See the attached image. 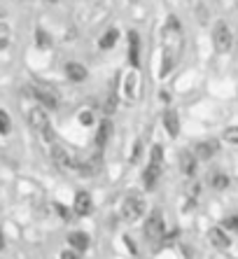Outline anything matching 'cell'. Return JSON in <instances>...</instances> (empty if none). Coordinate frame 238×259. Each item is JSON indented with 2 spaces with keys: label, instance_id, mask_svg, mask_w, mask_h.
I'll use <instances>...</instances> for the list:
<instances>
[{
  "label": "cell",
  "instance_id": "obj_1",
  "mask_svg": "<svg viewBox=\"0 0 238 259\" xmlns=\"http://www.w3.org/2000/svg\"><path fill=\"white\" fill-rule=\"evenodd\" d=\"M28 124L33 126V131L40 133L47 143H52V140H54L52 126H49V117H47V112H45L42 108H33V110H30V112H28Z\"/></svg>",
  "mask_w": 238,
  "mask_h": 259
},
{
  "label": "cell",
  "instance_id": "obj_2",
  "mask_svg": "<svg viewBox=\"0 0 238 259\" xmlns=\"http://www.w3.org/2000/svg\"><path fill=\"white\" fill-rule=\"evenodd\" d=\"M213 45H215V52L217 54H226L233 45V35H231V28L226 21H217L213 28Z\"/></svg>",
  "mask_w": 238,
  "mask_h": 259
},
{
  "label": "cell",
  "instance_id": "obj_3",
  "mask_svg": "<svg viewBox=\"0 0 238 259\" xmlns=\"http://www.w3.org/2000/svg\"><path fill=\"white\" fill-rule=\"evenodd\" d=\"M145 212V201L143 196H138V194H129L122 203V217H124L126 222H136L140 220Z\"/></svg>",
  "mask_w": 238,
  "mask_h": 259
},
{
  "label": "cell",
  "instance_id": "obj_4",
  "mask_svg": "<svg viewBox=\"0 0 238 259\" xmlns=\"http://www.w3.org/2000/svg\"><path fill=\"white\" fill-rule=\"evenodd\" d=\"M164 231H166L164 217H161L159 210H154L147 217V222H145V236H147L149 241H159V238H164Z\"/></svg>",
  "mask_w": 238,
  "mask_h": 259
},
{
  "label": "cell",
  "instance_id": "obj_5",
  "mask_svg": "<svg viewBox=\"0 0 238 259\" xmlns=\"http://www.w3.org/2000/svg\"><path fill=\"white\" fill-rule=\"evenodd\" d=\"M52 159H54V163L63 170H77L80 168L77 159H72L63 147H59V145H52Z\"/></svg>",
  "mask_w": 238,
  "mask_h": 259
},
{
  "label": "cell",
  "instance_id": "obj_6",
  "mask_svg": "<svg viewBox=\"0 0 238 259\" xmlns=\"http://www.w3.org/2000/svg\"><path fill=\"white\" fill-rule=\"evenodd\" d=\"M30 94H33V98H35L37 103H42L45 108H56L59 105V96L54 94L52 89H47V87H42V84H33L30 87Z\"/></svg>",
  "mask_w": 238,
  "mask_h": 259
},
{
  "label": "cell",
  "instance_id": "obj_7",
  "mask_svg": "<svg viewBox=\"0 0 238 259\" xmlns=\"http://www.w3.org/2000/svg\"><path fill=\"white\" fill-rule=\"evenodd\" d=\"M217 150H220V143H217V140H203V143L196 145V159L208 161V159H213L215 154H217Z\"/></svg>",
  "mask_w": 238,
  "mask_h": 259
},
{
  "label": "cell",
  "instance_id": "obj_8",
  "mask_svg": "<svg viewBox=\"0 0 238 259\" xmlns=\"http://www.w3.org/2000/svg\"><path fill=\"white\" fill-rule=\"evenodd\" d=\"M94 210V201H91V196L87 192H80L77 196H75V212H77L80 217L89 215V212Z\"/></svg>",
  "mask_w": 238,
  "mask_h": 259
},
{
  "label": "cell",
  "instance_id": "obj_9",
  "mask_svg": "<svg viewBox=\"0 0 238 259\" xmlns=\"http://www.w3.org/2000/svg\"><path fill=\"white\" fill-rule=\"evenodd\" d=\"M196 161H199V159L194 157V154L185 152V154L180 157V170H182V175H187V178H194V173H196Z\"/></svg>",
  "mask_w": 238,
  "mask_h": 259
},
{
  "label": "cell",
  "instance_id": "obj_10",
  "mask_svg": "<svg viewBox=\"0 0 238 259\" xmlns=\"http://www.w3.org/2000/svg\"><path fill=\"white\" fill-rule=\"evenodd\" d=\"M66 75L70 82H84L87 79V68L82 66V63H75V61H70L66 66Z\"/></svg>",
  "mask_w": 238,
  "mask_h": 259
},
{
  "label": "cell",
  "instance_id": "obj_11",
  "mask_svg": "<svg viewBox=\"0 0 238 259\" xmlns=\"http://www.w3.org/2000/svg\"><path fill=\"white\" fill-rule=\"evenodd\" d=\"M159 175H161V166H156V163H149L147 168H145V173H143L145 189H152V187H154L156 180H159Z\"/></svg>",
  "mask_w": 238,
  "mask_h": 259
},
{
  "label": "cell",
  "instance_id": "obj_12",
  "mask_svg": "<svg viewBox=\"0 0 238 259\" xmlns=\"http://www.w3.org/2000/svg\"><path fill=\"white\" fill-rule=\"evenodd\" d=\"M68 243H70L72 250L82 252V250H87V247H89V236L82 234V231H72V234H68Z\"/></svg>",
  "mask_w": 238,
  "mask_h": 259
},
{
  "label": "cell",
  "instance_id": "obj_13",
  "mask_svg": "<svg viewBox=\"0 0 238 259\" xmlns=\"http://www.w3.org/2000/svg\"><path fill=\"white\" fill-rule=\"evenodd\" d=\"M208 238H210V243H213L215 247H220V250H226V247L231 245V241H229V236H226L222 229H210Z\"/></svg>",
  "mask_w": 238,
  "mask_h": 259
},
{
  "label": "cell",
  "instance_id": "obj_14",
  "mask_svg": "<svg viewBox=\"0 0 238 259\" xmlns=\"http://www.w3.org/2000/svg\"><path fill=\"white\" fill-rule=\"evenodd\" d=\"M129 40H131V47H129V59H131V66H138L140 63V37L138 33H129Z\"/></svg>",
  "mask_w": 238,
  "mask_h": 259
},
{
  "label": "cell",
  "instance_id": "obj_15",
  "mask_svg": "<svg viewBox=\"0 0 238 259\" xmlns=\"http://www.w3.org/2000/svg\"><path fill=\"white\" fill-rule=\"evenodd\" d=\"M164 124H166V128H168V133H171V136H178V131H180L178 112H173V110H168L166 115H164Z\"/></svg>",
  "mask_w": 238,
  "mask_h": 259
},
{
  "label": "cell",
  "instance_id": "obj_16",
  "mask_svg": "<svg viewBox=\"0 0 238 259\" xmlns=\"http://www.w3.org/2000/svg\"><path fill=\"white\" fill-rule=\"evenodd\" d=\"M110 133H112V124H110V119H103L101 121V128H98V136H96V143H98V147H103V145L107 143Z\"/></svg>",
  "mask_w": 238,
  "mask_h": 259
},
{
  "label": "cell",
  "instance_id": "obj_17",
  "mask_svg": "<svg viewBox=\"0 0 238 259\" xmlns=\"http://www.w3.org/2000/svg\"><path fill=\"white\" fill-rule=\"evenodd\" d=\"M117 37H119L117 28H110V30L105 33V35L101 37V49H112V47H114V42H117Z\"/></svg>",
  "mask_w": 238,
  "mask_h": 259
},
{
  "label": "cell",
  "instance_id": "obj_18",
  "mask_svg": "<svg viewBox=\"0 0 238 259\" xmlns=\"http://www.w3.org/2000/svg\"><path fill=\"white\" fill-rule=\"evenodd\" d=\"M161 161H164V150H161V145H154V147H152V152H149V163L161 166Z\"/></svg>",
  "mask_w": 238,
  "mask_h": 259
},
{
  "label": "cell",
  "instance_id": "obj_19",
  "mask_svg": "<svg viewBox=\"0 0 238 259\" xmlns=\"http://www.w3.org/2000/svg\"><path fill=\"white\" fill-rule=\"evenodd\" d=\"M226 185H229V178H226L224 173H213V187L215 189H226Z\"/></svg>",
  "mask_w": 238,
  "mask_h": 259
},
{
  "label": "cell",
  "instance_id": "obj_20",
  "mask_svg": "<svg viewBox=\"0 0 238 259\" xmlns=\"http://www.w3.org/2000/svg\"><path fill=\"white\" fill-rule=\"evenodd\" d=\"M114 108H117V98H114V94H110L105 98V103H103V110H105V115H112Z\"/></svg>",
  "mask_w": 238,
  "mask_h": 259
},
{
  "label": "cell",
  "instance_id": "obj_21",
  "mask_svg": "<svg viewBox=\"0 0 238 259\" xmlns=\"http://www.w3.org/2000/svg\"><path fill=\"white\" fill-rule=\"evenodd\" d=\"M224 140L231 145H238V126H229L224 131Z\"/></svg>",
  "mask_w": 238,
  "mask_h": 259
},
{
  "label": "cell",
  "instance_id": "obj_22",
  "mask_svg": "<svg viewBox=\"0 0 238 259\" xmlns=\"http://www.w3.org/2000/svg\"><path fill=\"white\" fill-rule=\"evenodd\" d=\"M10 128H12V124H10V115L0 110V133H10Z\"/></svg>",
  "mask_w": 238,
  "mask_h": 259
},
{
  "label": "cell",
  "instance_id": "obj_23",
  "mask_svg": "<svg viewBox=\"0 0 238 259\" xmlns=\"http://www.w3.org/2000/svg\"><path fill=\"white\" fill-rule=\"evenodd\" d=\"M80 121H82L84 126H91V124H94V115H91V112H82V115H80Z\"/></svg>",
  "mask_w": 238,
  "mask_h": 259
},
{
  "label": "cell",
  "instance_id": "obj_24",
  "mask_svg": "<svg viewBox=\"0 0 238 259\" xmlns=\"http://www.w3.org/2000/svg\"><path fill=\"white\" fill-rule=\"evenodd\" d=\"M37 42H40V47H45V49L49 47V40H47V35H45V30H37Z\"/></svg>",
  "mask_w": 238,
  "mask_h": 259
},
{
  "label": "cell",
  "instance_id": "obj_25",
  "mask_svg": "<svg viewBox=\"0 0 238 259\" xmlns=\"http://www.w3.org/2000/svg\"><path fill=\"white\" fill-rule=\"evenodd\" d=\"M61 259H80V254L75 252V250H63V252H61Z\"/></svg>",
  "mask_w": 238,
  "mask_h": 259
},
{
  "label": "cell",
  "instance_id": "obj_26",
  "mask_svg": "<svg viewBox=\"0 0 238 259\" xmlns=\"http://www.w3.org/2000/svg\"><path fill=\"white\" fill-rule=\"evenodd\" d=\"M224 227H229V229L238 231V217H229V220L224 222Z\"/></svg>",
  "mask_w": 238,
  "mask_h": 259
},
{
  "label": "cell",
  "instance_id": "obj_27",
  "mask_svg": "<svg viewBox=\"0 0 238 259\" xmlns=\"http://www.w3.org/2000/svg\"><path fill=\"white\" fill-rule=\"evenodd\" d=\"M5 247V238H3V234H0V250Z\"/></svg>",
  "mask_w": 238,
  "mask_h": 259
},
{
  "label": "cell",
  "instance_id": "obj_28",
  "mask_svg": "<svg viewBox=\"0 0 238 259\" xmlns=\"http://www.w3.org/2000/svg\"><path fill=\"white\" fill-rule=\"evenodd\" d=\"M5 45H7V40H0V49L5 47Z\"/></svg>",
  "mask_w": 238,
  "mask_h": 259
},
{
  "label": "cell",
  "instance_id": "obj_29",
  "mask_svg": "<svg viewBox=\"0 0 238 259\" xmlns=\"http://www.w3.org/2000/svg\"><path fill=\"white\" fill-rule=\"evenodd\" d=\"M49 3H54V0H49Z\"/></svg>",
  "mask_w": 238,
  "mask_h": 259
}]
</instances>
